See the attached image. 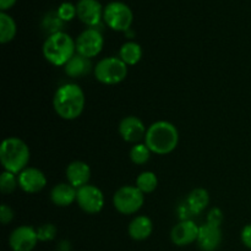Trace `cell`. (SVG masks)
<instances>
[{
	"mask_svg": "<svg viewBox=\"0 0 251 251\" xmlns=\"http://www.w3.org/2000/svg\"><path fill=\"white\" fill-rule=\"evenodd\" d=\"M85 103V93L76 83H65L54 93L53 108L64 120L77 119L82 114Z\"/></svg>",
	"mask_w": 251,
	"mask_h": 251,
	"instance_id": "cell-1",
	"label": "cell"
},
{
	"mask_svg": "<svg viewBox=\"0 0 251 251\" xmlns=\"http://www.w3.org/2000/svg\"><path fill=\"white\" fill-rule=\"evenodd\" d=\"M144 140L152 153L164 156L172 153L176 149L179 144V132L174 124L159 120L150 125Z\"/></svg>",
	"mask_w": 251,
	"mask_h": 251,
	"instance_id": "cell-2",
	"label": "cell"
},
{
	"mask_svg": "<svg viewBox=\"0 0 251 251\" xmlns=\"http://www.w3.org/2000/svg\"><path fill=\"white\" fill-rule=\"evenodd\" d=\"M76 54V43L68 33L60 31L49 34L43 44V55L54 66H65Z\"/></svg>",
	"mask_w": 251,
	"mask_h": 251,
	"instance_id": "cell-3",
	"label": "cell"
},
{
	"mask_svg": "<svg viewBox=\"0 0 251 251\" xmlns=\"http://www.w3.org/2000/svg\"><path fill=\"white\" fill-rule=\"evenodd\" d=\"M0 161L4 171L20 174L29 162V149L19 137H7L0 146Z\"/></svg>",
	"mask_w": 251,
	"mask_h": 251,
	"instance_id": "cell-4",
	"label": "cell"
},
{
	"mask_svg": "<svg viewBox=\"0 0 251 251\" xmlns=\"http://www.w3.org/2000/svg\"><path fill=\"white\" fill-rule=\"evenodd\" d=\"M95 77L103 85H118L127 76V65L118 56H108L96 64Z\"/></svg>",
	"mask_w": 251,
	"mask_h": 251,
	"instance_id": "cell-5",
	"label": "cell"
},
{
	"mask_svg": "<svg viewBox=\"0 0 251 251\" xmlns=\"http://www.w3.org/2000/svg\"><path fill=\"white\" fill-rule=\"evenodd\" d=\"M145 202V194L136 186L125 185L115 191L113 196V205L122 215H134Z\"/></svg>",
	"mask_w": 251,
	"mask_h": 251,
	"instance_id": "cell-6",
	"label": "cell"
},
{
	"mask_svg": "<svg viewBox=\"0 0 251 251\" xmlns=\"http://www.w3.org/2000/svg\"><path fill=\"white\" fill-rule=\"evenodd\" d=\"M103 20L113 31L126 32L131 27L134 15L125 2L112 1L103 10Z\"/></svg>",
	"mask_w": 251,
	"mask_h": 251,
	"instance_id": "cell-7",
	"label": "cell"
},
{
	"mask_svg": "<svg viewBox=\"0 0 251 251\" xmlns=\"http://www.w3.org/2000/svg\"><path fill=\"white\" fill-rule=\"evenodd\" d=\"M75 43L76 53L91 59L97 56L102 51L103 46H104V38H103L100 31L90 27L78 34Z\"/></svg>",
	"mask_w": 251,
	"mask_h": 251,
	"instance_id": "cell-8",
	"label": "cell"
},
{
	"mask_svg": "<svg viewBox=\"0 0 251 251\" xmlns=\"http://www.w3.org/2000/svg\"><path fill=\"white\" fill-rule=\"evenodd\" d=\"M76 202L83 212L88 215H96V213H100L104 207V195L97 186L87 184L77 189Z\"/></svg>",
	"mask_w": 251,
	"mask_h": 251,
	"instance_id": "cell-9",
	"label": "cell"
},
{
	"mask_svg": "<svg viewBox=\"0 0 251 251\" xmlns=\"http://www.w3.org/2000/svg\"><path fill=\"white\" fill-rule=\"evenodd\" d=\"M38 242L37 229L29 226L15 228L9 237V245L12 251H32Z\"/></svg>",
	"mask_w": 251,
	"mask_h": 251,
	"instance_id": "cell-10",
	"label": "cell"
},
{
	"mask_svg": "<svg viewBox=\"0 0 251 251\" xmlns=\"http://www.w3.org/2000/svg\"><path fill=\"white\" fill-rule=\"evenodd\" d=\"M19 186L27 194H37L47 185V178L42 171L33 167H27L17 174Z\"/></svg>",
	"mask_w": 251,
	"mask_h": 251,
	"instance_id": "cell-11",
	"label": "cell"
},
{
	"mask_svg": "<svg viewBox=\"0 0 251 251\" xmlns=\"http://www.w3.org/2000/svg\"><path fill=\"white\" fill-rule=\"evenodd\" d=\"M199 229L200 227L195 225L191 220L181 221L178 225L173 227L171 232V239L173 244L176 247H186L193 243L198 242L199 237Z\"/></svg>",
	"mask_w": 251,
	"mask_h": 251,
	"instance_id": "cell-12",
	"label": "cell"
},
{
	"mask_svg": "<svg viewBox=\"0 0 251 251\" xmlns=\"http://www.w3.org/2000/svg\"><path fill=\"white\" fill-rule=\"evenodd\" d=\"M77 16L87 26L95 28L103 19V7L98 0H78L76 4Z\"/></svg>",
	"mask_w": 251,
	"mask_h": 251,
	"instance_id": "cell-13",
	"label": "cell"
},
{
	"mask_svg": "<svg viewBox=\"0 0 251 251\" xmlns=\"http://www.w3.org/2000/svg\"><path fill=\"white\" fill-rule=\"evenodd\" d=\"M146 131L147 129L142 120L140 118L134 117V115L125 117L119 124L120 136L126 142L136 144V142L141 141L142 139H145Z\"/></svg>",
	"mask_w": 251,
	"mask_h": 251,
	"instance_id": "cell-14",
	"label": "cell"
},
{
	"mask_svg": "<svg viewBox=\"0 0 251 251\" xmlns=\"http://www.w3.org/2000/svg\"><path fill=\"white\" fill-rule=\"evenodd\" d=\"M222 243V230L221 227L206 222L200 226L198 237V244L202 251H215Z\"/></svg>",
	"mask_w": 251,
	"mask_h": 251,
	"instance_id": "cell-15",
	"label": "cell"
},
{
	"mask_svg": "<svg viewBox=\"0 0 251 251\" xmlns=\"http://www.w3.org/2000/svg\"><path fill=\"white\" fill-rule=\"evenodd\" d=\"M91 178V168L82 161H74L66 167V179L74 188L80 189L87 185Z\"/></svg>",
	"mask_w": 251,
	"mask_h": 251,
	"instance_id": "cell-16",
	"label": "cell"
},
{
	"mask_svg": "<svg viewBox=\"0 0 251 251\" xmlns=\"http://www.w3.org/2000/svg\"><path fill=\"white\" fill-rule=\"evenodd\" d=\"M77 189L69 183L56 184L50 191V200L58 207H68L76 201Z\"/></svg>",
	"mask_w": 251,
	"mask_h": 251,
	"instance_id": "cell-17",
	"label": "cell"
},
{
	"mask_svg": "<svg viewBox=\"0 0 251 251\" xmlns=\"http://www.w3.org/2000/svg\"><path fill=\"white\" fill-rule=\"evenodd\" d=\"M152 230H153V225L147 216H137L130 222L127 227L130 238L137 242L146 240L152 234Z\"/></svg>",
	"mask_w": 251,
	"mask_h": 251,
	"instance_id": "cell-18",
	"label": "cell"
},
{
	"mask_svg": "<svg viewBox=\"0 0 251 251\" xmlns=\"http://www.w3.org/2000/svg\"><path fill=\"white\" fill-rule=\"evenodd\" d=\"M91 69H92V63H91L90 59L85 58V56L80 55L77 53L64 66V71H65L66 75L73 78L86 76L90 73Z\"/></svg>",
	"mask_w": 251,
	"mask_h": 251,
	"instance_id": "cell-19",
	"label": "cell"
},
{
	"mask_svg": "<svg viewBox=\"0 0 251 251\" xmlns=\"http://www.w3.org/2000/svg\"><path fill=\"white\" fill-rule=\"evenodd\" d=\"M210 203V195L206 189H194L186 198V206L191 215H200Z\"/></svg>",
	"mask_w": 251,
	"mask_h": 251,
	"instance_id": "cell-20",
	"label": "cell"
},
{
	"mask_svg": "<svg viewBox=\"0 0 251 251\" xmlns=\"http://www.w3.org/2000/svg\"><path fill=\"white\" fill-rule=\"evenodd\" d=\"M119 58L127 66L136 65L142 58V48L136 42H126L119 50Z\"/></svg>",
	"mask_w": 251,
	"mask_h": 251,
	"instance_id": "cell-21",
	"label": "cell"
},
{
	"mask_svg": "<svg viewBox=\"0 0 251 251\" xmlns=\"http://www.w3.org/2000/svg\"><path fill=\"white\" fill-rule=\"evenodd\" d=\"M16 24L14 19L6 12H0V42L6 44L11 42L16 36Z\"/></svg>",
	"mask_w": 251,
	"mask_h": 251,
	"instance_id": "cell-22",
	"label": "cell"
},
{
	"mask_svg": "<svg viewBox=\"0 0 251 251\" xmlns=\"http://www.w3.org/2000/svg\"><path fill=\"white\" fill-rule=\"evenodd\" d=\"M158 185V179L153 172H142L139 176L136 178V188L139 189L141 193L144 194H151L153 193Z\"/></svg>",
	"mask_w": 251,
	"mask_h": 251,
	"instance_id": "cell-23",
	"label": "cell"
},
{
	"mask_svg": "<svg viewBox=\"0 0 251 251\" xmlns=\"http://www.w3.org/2000/svg\"><path fill=\"white\" fill-rule=\"evenodd\" d=\"M150 157H151V151L146 146V144H136L130 150V159L132 163L137 166L147 163L150 161Z\"/></svg>",
	"mask_w": 251,
	"mask_h": 251,
	"instance_id": "cell-24",
	"label": "cell"
},
{
	"mask_svg": "<svg viewBox=\"0 0 251 251\" xmlns=\"http://www.w3.org/2000/svg\"><path fill=\"white\" fill-rule=\"evenodd\" d=\"M19 186V179L17 174L11 173V172L4 171L0 176V190L2 194H11L14 193L15 189Z\"/></svg>",
	"mask_w": 251,
	"mask_h": 251,
	"instance_id": "cell-25",
	"label": "cell"
},
{
	"mask_svg": "<svg viewBox=\"0 0 251 251\" xmlns=\"http://www.w3.org/2000/svg\"><path fill=\"white\" fill-rule=\"evenodd\" d=\"M56 14H58V16L60 17L64 22L71 21V20H73L74 17L77 15L76 5H74L73 2H70V1L61 2L60 6H59L58 10H56Z\"/></svg>",
	"mask_w": 251,
	"mask_h": 251,
	"instance_id": "cell-26",
	"label": "cell"
},
{
	"mask_svg": "<svg viewBox=\"0 0 251 251\" xmlns=\"http://www.w3.org/2000/svg\"><path fill=\"white\" fill-rule=\"evenodd\" d=\"M63 20L58 16L56 12H50L49 15H47L46 19L43 21V26L44 28L50 29L51 33H56V32H60L61 26H63Z\"/></svg>",
	"mask_w": 251,
	"mask_h": 251,
	"instance_id": "cell-27",
	"label": "cell"
},
{
	"mask_svg": "<svg viewBox=\"0 0 251 251\" xmlns=\"http://www.w3.org/2000/svg\"><path fill=\"white\" fill-rule=\"evenodd\" d=\"M37 235H38L39 242H49V240H53L56 237V227L50 225V223H46V225L37 228Z\"/></svg>",
	"mask_w": 251,
	"mask_h": 251,
	"instance_id": "cell-28",
	"label": "cell"
},
{
	"mask_svg": "<svg viewBox=\"0 0 251 251\" xmlns=\"http://www.w3.org/2000/svg\"><path fill=\"white\" fill-rule=\"evenodd\" d=\"M223 220H225V216H223V212L221 208L213 207L212 210L208 212L207 215V223H211V225H215L221 227Z\"/></svg>",
	"mask_w": 251,
	"mask_h": 251,
	"instance_id": "cell-29",
	"label": "cell"
},
{
	"mask_svg": "<svg viewBox=\"0 0 251 251\" xmlns=\"http://www.w3.org/2000/svg\"><path fill=\"white\" fill-rule=\"evenodd\" d=\"M14 220V211L10 206H7L6 203H2L1 207H0V221H1L2 225H7L11 221Z\"/></svg>",
	"mask_w": 251,
	"mask_h": 251,
	"instance_id": "cell-30",
	"label": "cell"
},
{
	"mask_svg": "<svg viewBox=\"0 0 251 251\" xmlns=\"http://www.w3.org/2000/svg\"><path fill=\"white\" fill-rule=\"evenodd\" d=\"M240 238H242V242L248 249L251 250V225L245 226L242 230V234H240Z\"/></svg>",
	"mask_w": 251,
	"mask_h": 251,
	"instance_id": "cell-31",
	"label": "cell"
},
{
	"mask_svg": "<svg viewBox=\"0 0 251 251\" xmlns=\"http://www.w3.org/2000/svg\"><path fill=\"white\" fill-rule=\"evenodd\" d=\"M16 2V0H0V10L5 12V10L12 7Z\"/></svg>",
	"mask_w": 251,
	"mask_h": 251,
	"instance_id": "cell-32",
	"label": "cell"
}]
</instances>
